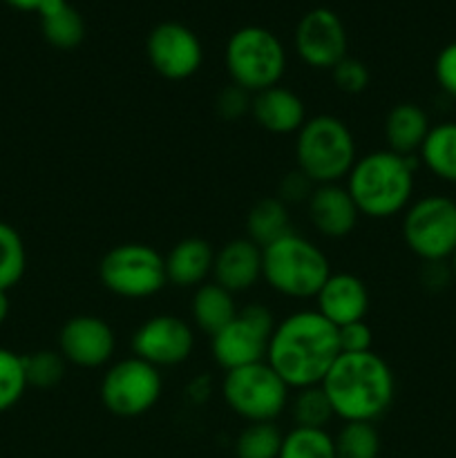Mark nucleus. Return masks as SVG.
<instances>
[{
  "mask_svg": "<svg viewBox=\"0 0 456 458\" xmlns=\"http://www.w3.org/2000/svg\"><path fill=\"white\" fill-rule=\"evenodd\" d=\"M338 356V327L316 309H302L277 322L266 349V362L293 392L320 385Z\"/></svg>",
  "mask_w": 456,
  "mask_h": 458,
  "instance_id": "f257e3e1",
  "label": "nucleus"
},
{
  "mask_svg": "<svg viewBox=\"0 0 456 458\" xmlns=\"http://www.w3.org/2000/svg\"><path fill=\"white\" fill-rule=\"evenodd\" d=\"M342 423H376L396 398V376L376 352L340 353L320 383Z\"/></svg>",
  "mask_w": 456,
  "mask_h": 458,
  "instance_id": "f03ea898",
  "label": "nucleus"
},
{
  "mask_svg": "<svg viewBox=\"0 0 456 458\" xmlns=\"http://www.w3.org/2000/svg\"><path fill=\"white\" fill-rule=\"evenodd\" d=\"M416 157H402L392 150H374L358 157L344 179L360 217L389 219L405 213L416 186Z\"/></svg>",
  "mask_w": 456,
  "mask_h": 458,
  "instance_id": "7ed1b4c3",
  "label": "nucleus"
},
{
  "mask_svg": "<svg viewBox=\"0 0 456 458\" xmlns=\"http://www.w3.org/2000/svg\"><path fill=\"white\" fill-rule=\"evenodd\" d=\"M356 159V137L340 116H308L295 132V164L316 186L342 183Z\"/></svg>",
  "mask_w": 456,
  "mask_h": 458,
  "instance_id": "20e7f679",
  "label": "nucleus"
},
{
  "mask_svg": "<svg viewBox=\"0 0 456 458\" xmlns=\"http://www.w3.org/2000/svg\"><path fill=\"white\" fill-rule=\"evenodd\" d=\"M329 276L326 255L300 233L291 231L262 249V280L284 298H316Z\"/></svg>",
  "mask_w": 456,
  "mask_h": 458,
  "instance_id": "39448f33",
  "label": "nucleus"
},
{
  "mask_svg": "<svg viewBox=\"0 0 456 458\" xmlns=\"http://www.w3.org/2000/svg\"><path fill=\"white\" fill-rule=\"evenodd\" d=\"M224 61L232 85L258 94L280 85L286 72V49L271 30L246 25L228 38Z\"/></svg>",
  "mask_w": 456,
  "mask_h": 458,
  "instance_id": "423d86ee",
  "label": "nucleus"
},
{
  "mask_svg": "<svg viewBox=\"0 0 456 458\" xmlns=\"http://www.w3.org/2000/svg\"><path fill=\"white\" fill-rule=\"evenodd\" d=\"M98 280L116 298H152L168 284L165 259L159 250L141 242L116 244L98 262Z\"/></svg>",
  "mask_w": 456,
  "mask_h": 458,
  "instance_id": "0eeeda50",
  "label": "nucleus"
},
{
  "mask_svg": "<svg viewBox=\"0 0 456 458\" xmlns=\"http://www.w3.org/2000/svg\"><path fill=\"white\" fill-rule=\"evenodd\" d=\"M222 396L228 410L246 423H275L289 407L291 389L266 360L226 371Z\"/></svg>",
  "mask_w": 456,
  "mask_h": 458,
  "instance_id": "6e6552de",
  "label": "nucleus"
},
{
  "mask_svg": "<svg viewBox=\"0 0 456 458\" xmlns=\"http://www.w3.org/2000/svg\"><path fill=\"white\" fill-rule=\"evenodd\" d=\"M402 240L425 262H447L456 250V199L425 195L402 213Z\"/></svg>",
  "mask_w": 456,
  "mask_h": 458,
  "instance_id": "1a4fd4ad",
  "label": "nucleus"
},
{
  "mask_svg": "<svg viewBox=\"0 0 456 458\" xmlns=\"http://www.w3.org/2000/svg\"><path fill=\"white\" fill-rule=\"evenodd\" d=\"M101 403L112 416L137 419L148 414L164 394L161 369L137 356L112 362L101 380Z\"/></svg>",
  "mask_w": 456,
  "mask_h": 458,
  "instance_id": "9d476101",
  "label": "nucleus"
},
{
  "mask_svg": "<svg viewBox=\"0 0 456 458\" xmlns=\"http://www.w3.org/2000/svg\"><path fill=\"white\" fill-rule=\"evenodd\" d=\"M275 325L271 309L264 304H246L222 331L210 335L215 362L224 371H232L266 360L268 340Z\"/></svg>",
  "mask_w": 456,
  "mask_h": 458,
  "instance_id": "9b49d317",
  "label": "nucleus"
},
{
  "mask_svg": "<svg viewBox=\"0 0 456 458\" xmlns=\"http://www.w3.org/2000/svg\"><path fill=\"white\" fill-rule=\"evenodd\" d=\"M132 356L150 362L156 369L183 365L195 349V331L183 318L173 313L152 316L139 327L130 340Z\"/></svg>",
  "mask_w": 456,
  "mask_h": 458,
  "instance_id": "f8f14e48",
  "label": "nucleus"
},
{
  "mask_svg": "<svg viewBox=\"0 0 456 458\" xmlns=\"http://www.w3.org/2000/svg\"><path fill=\"white\" fill-rule=\"evenodd\" d=\"M146 54L152 70L168 81H186L199 72L204 63L201 40L182 22H159L148 34Z\"/></svg>",
  "mask_w": 456,
  "mask_h": 458,
  "instance_id": "ddd939ff",
  "label": "nucleus"
},
{
  "mask_svg": "<svg viewBox=\"0 0 456 458\" xmlns=\"http://www.w3.org/2000/svg\"><path fill=\"white\" fill-rule=\"evenodd\" d=\"M295 52L316 70H334L347 56V30L335 12L316 7L300 18L295 27Z\"/></svg>",
  "mask_w": 456,
  "mask_h": 458,
  "instance_id": "4468645a",
  "label": "nucleus"
},
{
  "mask_svg": "<svg viewBox=\"0 0 456 458\" xmlns=\"http://www.w3.org/2000/svg\"><path fill=\"white\" fill-rule=\"evenodd\" d=\"M58 352L67 365L80 369H98L110 365L116 352V335L112 327L98 316H74L58 331Z\"/></svg>",
  "mask_w": 456,
  "mask_h": 458,
  "instance_id": "2eb2a0df",
  "label": "nucleus"
},
{
  "mask_svg": "<svg viewBox=\"0 0 456 458\" xmlns=\"http://www.w3.org/2000/svg\"><path fill=\"white\" fill-rule=\"evenodd\" d=\"M313 300L316 311L334 327L365 320L371 304L369 289L353 273H331Z\"/></svg>",
  "mask_w": 456,
  "mask_h": 458,
  "instance_id": "dca6fc26",
  "label": "nucleus"
},
{
  "mask_svg": "<svg viewBox=\"0 0 456 458\" xmlns=\"http://www.w3.org/2000/svg\"><path fill=\"white\" fill-rule=\"evenodd\" d=\"M307 217L322 237L342 240L358 226L360 213L344 183H322L307 199Z\"/></svg>",
  "mask_w": 456,
  "mask_h": 458,
  "instance_id": "f3484780",
  "label": "nucleus"
},
{
  "mask_svg": "<svg viewBox=\"0 0 456 458\" xmlns=\"http://www.w3.org/2000/svg\"><path fill=\"white\" fill-rule=\"evenodd\" d=\"M262 280V249L249 237H235L215 250L213 282L226 291L244 293Z\"/></svg>",
  "mask_w": 456,
  "mask_h": 458,
  "instance_id": "a211bd4d",
  "label": "nucleus"
},
{
  "mask_svg": "<svg viewBox=\"0 0 456 458\" xmlns=\"http://www.w3.org/2000/svg\"><path fill=\"white\" fill-rule=\"evenodd\" d=\"M250 116L259 128L271 134H295L308 119L302 97L284 85L253 94Z\"/></svg>",
  "mask_w": 456,
  "mask_h": 458,
  "instance_id": "6ab92c4d",
  "label": "nucleus"
},
{
  "mask_svg": "<svg viewBox=\"0 0 456 458\" xmlns=\"http://www.w3.org/2000/svg\"><path fill=\"white\" fill-rule=\"evenodd\" d=\"M164 259L168 284H174L177 289H197L213 276L215 249L201 237H186L177 242Z\"/></svg>",
  "mask_w": 456,
  "mask_h": 458,
  "instance_id": "aec40b11",
  "label": "nucleus"
},
{
  "mask_svg": "<svg viewBox=\"0 0 456 458\" xmlns=\"http://www.w3.org/2000/svg\"><path fill=\"white\" fill-rule=\"evenodd\" d=\"M432 130L427 112L416 103H398L384 116V141L387 150L402 157H414Z\"/></svg>",
  "mask_w": 456,
  "mask_h": 458,
  "instance_id": "412c9836",
  "label": "nucleus"
},
{
  "mask_svg": "<svg viewBox=\"0 0 456 458\" xmlns=\"http://www.w3.org/2000/svg\"><path fill=\"white\" fill-rule=\"evenodd\" d=\"M237 311L240 309L235 304V295L219 286L217 282H206V284L197 286L192 293V322L206 335H215L217 331H222L237 316Z\"/></svg>",
  "mask_w": 456,
  "mask_h": 458,
  "instance_id": "4be33fe9",
  "label": "nucleus"
},
{
  "mask_svg": "<svg viewBox=\"0 0 456 458\" xmlns=\"http://www.w3.org/2000/svg\"><path fill=\"white\" fill-rule=\"evenodd\" d=\"M40 16V31L56 49H74L85 38V21L67 0H45L36 12Z\"/></svg>",
  "mask_w": 456,
  "mask_h": 458,
  "instance_id": "5701e85b",
  "label": "nucleus"
},
{
  "mask_svg": "<svg viewBox=\"0 0 456 458\" xmlns=\"http://www.w3.org/2000/svg\"><path fill=\"white\" fill-rule=\"evenodd\" d=\"M420 164L441 182L456 183V121L432 125L418 150Z\"/></svg>",
  "mask_w": 456,
  "mask_h": 458,
  "instance_id": "b1692460",
  "label": "nucleus"
},
{
  "mask_svg": "<svg viewBox=\"0 0 456 458\" xmlns=\"http://www.w3.org/2000/svg\"><path fill=\"white\" fill-rule=\"evenodd\" d=\"M291 231L293 228H291L289 206L277 197H264L255 201L253 208L246 215V237L255 242L259 249L289 235Z\"/></svg>",
  "mask_w": 456,
  "mask_h": 458,
  "instance_id": "393cba45",
  "label": "nucleus"
},
{
  "mask_svg": "<svg viewBox=\"0 0 456 458\" xmlns=\"http://www.w3.org/2000/svg\"><path fill=\"white\" fill-rule=\"evenodd\" d=\"M291 419H293L295 428H313V429H326V425L335 419L334 407H331L329 398H326L325 389L320 385L313 387L295 389L293 396L289 398Z\"/></svg>",
  "mask_w": 456,
  "mask_h": 458,
  "instance_id": "a878e982",
  "label": "nucleus"
},
{
  "mask_svg": "<svg viewBox=\"0 0 456 458\" xmlns=\"http://www.w3.org/2000/svg\"><path fill=\"white\" fill-rule=\"evenodd\" d=\"M282 429L277 423H246L235 438L237 458H277L282 450Z\"/></svg>",
  "mask_w": 456,
  "mask_h": 458,
  "instance_id": "bb28decb",
  "label": "nucleus"
},
{
  "mask_svg": "<svg viewBox=\"0 0 456 458\" xmlns=\"http://www.w3.org/2000/svg\"><path fill=\"white\" fill-rule=\"evenodd\" d=\"M277 458H335V443L326 429L293 428L282 438Z\"/></svg>",
  "mask_w": 456,
  "mask_h": 458,
  "instance_id": "cd10ccee",
  "label": "nucleus"
},
{
  "mask_svg": "<svg viewBox=\"0 0 456 458\" xmlns=\"http://www.w3.org/2000/svg\"><path fill=\"white\" fill-rule=\"evenodd\" d=\"M27 268V250L21 233L0 222V289L9 291L22 280Z\"/></svg>",
  "mask_w": 456,
  "mask_h": 458,
  "instance_id": "c85d7f7f",
  "label": "nucleus"
},
{
  "mask_svg": "<svg viewBox=\"0 0 456 458\" xmlns=\"http://www.w3.org/2000/svg\"><path fill=\"white\" fill-rule=\"evenodd\" d=\"M335 458H378L380 434L374 423H344L334 437Z\"/></svg>",
  "mask_w": 456,
  "mask_h": 458,
  "instance_id": "c756f323",
  "label": "nucleus"
},
{
  "mask_svg": "<svg viewBox=\"0 0 456 458\" xmlns=\"http://www.w3.org/2000/svg\"><path fill=\"white\" fill-rule=\"evenodd\" d=\"M25 362L27 385L36 389H54L63 378H65L67 360L61 356V352L54 349H40V352L27 353L22 356Z\"/></svg>",
  "mask_w": 456,
  "mask_h": 458,
  "instance_id": "7c9ffc66",
  "label": "nucleus"
},
{
  "mask_svg": "<svg viewBox=\"0 0 456 458\" xmlns=\"http://www.w3.org/2000/svg\"><path fill=\"white\" fill-rule=\"evenodd\" d=\"M27 387L30 385H27L22 356L12 349L0 347V414L16 407L25 396Z\"/></svg>",
  "mask_w": 456,
  "mask_h": 458,
  "instance_id": "2f4dec72",
  "label": "nucleus"
},
{
  "mask_svg": "<svg viewBox=\"0 0 456 458\" xmlns=\"http://www.w3.org/2000/svg\"><path fill=\"white\" fill-rule=\"evenodd\" d=\"M331 79H334L335 88L344 94H362L369 85L371 74L369 67L362 61L351 56H344L338 65L331 70Z\"/></svg>",
  "mask_w": 456,
  "mask_h": 458,
  "instance_id": "473e14b6",
  "label": "nucleus"
},
{
  "mask_svg": "<svg viewBox=\"0 0 456 458\" xmlns=\"http://www.w3.org/2000/svg\"><path fill=\"white\" fill-rule=\"evenodd\" d=\"M250 101H253V94H249L246 89L231 83L217 94V98H215V110H217V114L224 121H240L241 116L250 114Z\"/></svg>",
  "mask_w": 456,
  "mask_h": 458,
  "instance_id": "72a5a7b5",
  "label": "nucleus"
},
{
  "mask_svg": "<svg viewBox=\"0 0 456 458\" xmlns=\"http://www.w3.org/2000/svg\"><path fill=\"white\" fill-rule=\"evenodd\" d=\"M340 353H365L374 352V331L367 320L351 322V325L338 327Z\"/></svg>",
  "mask_w": 456,
  "mask_h": 458,
  "instance_id": "f704fd0d",
  "label": "nucleus"
},
{
  "mask_svg": "<svg viewBox=\"0 0 456 458\" xmlns=\"http://www.w3.org/2000/svg\"><path fill=\"white\" fill-rule=\"evenodd\" d=\"M316 183L307 177L304 173H300L298 168L291 170L289 174H284L277 186V199L284 201L286 206L291 204H307V199L311 197Z\"/></svg>",
  "mask_w": 456,
  "mask_h": 458,
  "instance_id": "c9c22d12",
  "label": "nucleus"
},
{
  "mask_svg": "<svg viewBox=\"0 0 456 458\" xmlns=\"http://www.w3.org/2000/svg\"><path fill=\"white\" fill-rule=\"evenodd\" d=\"M434 79L450 98H456V40L445 45L434 61Z\"/></svg>",
  "mask_w": 456,
  "mask_h": 458,
  "instance_id": "e433bc0d",
  "label": "nucleus"
},
{
  "mask_svg": "<svg viewBox=\"0 0 456 458\" xmlns=\"http://www.w3.org/2000/svg\"><path fill=\"white\" fill-rule=\"evenodd\" d=\"M452 280H454V277H452V268L447 267L445 262H425V268H423L425 289L441 291L445 289Z\"/></svg>",
  "mask_w": 456,
  "mask_h": 458,
  "instance_id": "4c0bfd02",
  "label": "nucleus"
},
{
  "mask_svg": "<svg viewBox=\"0 0 456 458\" xmlns=\"http://www.w3.org/2000/svg\"><path fill=\"white\" fill-rule=\"evenodd\" d=\"M4 3L12 4L13 9H21V12H38L45 0H4Z\"/></svg>",
  "mask_w": 456,
  "mask_h": 458,
  "instance_id": "58836bf2",
  "label": "nucleus"
},
{
  "mask_svg": "<svg viewBox=\"0 0 456 458\" xmlns=\"http://www.w3.org/2000/svg\"><path fill=\"white\" fill-rule=\"evenodd\" d=\"M9 309H12V304H9V291L0 289V325H4V320L9 318Z\"/></svg>",
  "mask_w": 456,
  "mask_h": 458,
  "instance_id": "ea45409f",
  "label": "nucleus"
},
{
  "mask_svg": "<svg viewBox=\"0 0 456 458\" xmlns=\"http://www.w3.org/2000/svg\"><path fill=\"white\" fill-rule=\"evenodd\" d=\"M450 268H452V277H454V282H456V250H454V255H452L450 258Z\"/></svg>",
  "mask_w": 456,
  "mask_h": 458,
  "instance_id": "a19ab883",
  "label": "nucleus"
}]
</instances>
